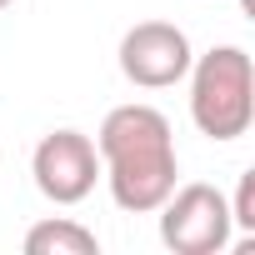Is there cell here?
Listing matches in <instances>:
<instances>
[{"mask_svg": "<svg viewBox=\"0 0 255 255\" xmlns=\"http://www.w3.org/2000/svg\"><path fill=\"white\" fill-rule=\"evenodd\" d=\"M10 5H15V0H0V10H10Z\"/></svg>", "mask_w": 255, "mask_h": 255, "instance_id": "obj_8", "label": "cell"}, {"mask_svg": "<svg viewBox=\"0 0 255 255\" xmlns=\"http://www.w3.org/2000/svg\"><path fill=\"white\" fill-rule=\"evenodd\" d=\"M190 120L205 140H240L255 120V65L245 45H210L190 60Z\"/></svg>", "mask_w": 255, "mask_h": 255, "instance_id": "obj_2", "label": "cell"}, {"mask_svg": "<svg viewBox=\"0 0 255 255\" xmlns=\"http://www.w3.org/2000/svg\"><path fill=\"white\" fill-rule=\"evenodd\" d=\"M120 75L130 80L135 90H170L185 80L195 50H190V35L170 20H140L120 35Z\"/></svg>", "mask_w": 255, "mask_h": 255, "instance_id": "obj_4", "label": "cell"}, {"mask_svg": "<svg viewBox=\"0 0 255 255\" xmlns=\"http://www.w3.org/2000/svg\"><path fill=\"white\" fill-rule=\"evenodd\" d=\"M230 200V220H235V230H255V170H245L240 175V185H235V195H225Z\"/></svg>", "mask_w": 255, "mask_h": 255, "instance_id": "obj_7", "label": "cell"}, {"mask_svg": "<svg viewBox=\"0 0 255 255\" xmlns=\"http://www.w3.org/2000/svg\"><path fill=\"white\" fill-rule=\"evenodd\" d=\"M155 215H160V245L175 255H220L235 245V220L220 185H205V180L175 185L155 205Z\"/></svg>", "mask_w": 255, "mask_h": 255, "instance_id": "obj_3", "label": "cell"}, {"mask_svg": "<svg viewBox=\"0 0 255 255\" xmlns=\"http://www.w3.org/2000/svg\"><path fill=\"white\" fill-rule=\"evenodd\" d=\"M25 255H100V240L90 225L70 215H50L25 230Z\"/></svg>", "mask_w": 255, "mask_h": 255, "instance_id": "obj_6", "label": "cell"}, {"mask_svg": "<svg viewBox=\"0 0 255 255\" xmlns=\"http://www.w3.org/2000/svg\"><path fill=\"white\" fill-rule=\"evenodd\" d=\"M30 175H35V190L50 205H80L100 180V150L85 130L65 125V130L40 135V145L30 155Z\"/></svg>", "mask_w": 255, "mask_h": 255, "instance_id": "obj_5", "label": "cell"}, {"mask_svg": "<svg viewBox=\"0 0 255 255\" xmlns=\"http://www.w3.org/2000/svg\"><path fill=\"white\" fill-rule=\"evenodd\" d=\"M95 150H100V180L125 215H155V205L180 185L175 130L165 110L145 100L105 110L95 130Z\"/></svg>", "mask_w": 255, "mask_h": 255, "instance_id": "obj_1", "label": "cell"}]
</instances>
